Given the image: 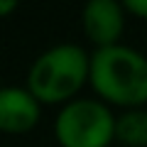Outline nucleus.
<instances>
[{
    "instance_id": "1",
    "label": "nucleus",
    "mask_w": 147,
    "mask_h": 147,
    "mask_svg": "<svg viewBox=\"0 0 147 147\" xmlns=\"http://www.w3.org/2000/svg\"><path fill=\"white\" fill-rule=\"evenodd\" d=\"M91 86L108 103L140 108L147 103V57L125 44L91 54Z\"/></svg>"
},
{
    "instance_id": "2",
    "label": "nucleus",
    "mask_w": 147,
    "mask_h": 147,
    "mask_svg": "<svg viewBox=\"0 0 147 147\" xmlns=\"http://www.w3.org/2000/svg\"><path fill=\"white\" fill-rule=\"evenodd\" d=\"M91 79V57L79 44H57L34 59L27 88L39 103H64Z\"/></svg>"
},
{
    "instance_id": "3",
    "label": "nucleus",
    "mask_w": 147,
    "mask_h": 147,
    "mask_svg": "<svg viewBox=\"0 0 147 147\" xmlns=\"http://www.w3.org/2000/svg\"><path fill=\"white\" fill-rule=\"evenodd\" d=\"M118 118L108 105L93 98L69 100L54 120V135L61 147H108L115 137Z\"/></svg>"
},
{
    "instance_id": "4",
    "label": "nucleus",
    "mask_w": 147,
    "mask_h": 147,
    "mask_svg": "<svg viewBox=\"0 0 147 147\" xmlns=\"http://www.w3.org/2000/svg\"><path fill=\"white\" fill-rule=\"evenodd\" d=\"M123 27V5H118L115 0H91L84 7V32L98 49L118 44Z\"/></svg>"
},
{
    "instance_id": "5",
    "label": "nucleus",
    "mask_w": 147,
    "mask_h": 147,
    "mask_svg": "<svg viewBox=\"0 0 147 147\" xmlns=\"http://www.w3.org/2000/svg\"><path fill=\"white\" fill-rule=\"evenodd\" d=\"M39 120V100L30 88L5 86L0 91V127L5 132H27Z\"/></svg>"
},
{
    "instance_id": "6",
    "label": "nucleus",
    "mask_w": 147,
    "mask_h": 147,
    "mask_svg": "<svg viewBox=\"0 0 147 147\" xmlns=\"http://www.w3.org/2000/svg\"><path fill=\"white\" fill-rule=\"evenodd\" d=\"M115 137L127 147H147V110L132 108L118 115Z\"/></svg>"
},
{
    "instance_id": "7",
    "label": "nucleus",
    "mask_w": 147,
    "mask_h": 147,
    "mask_svg": "<svg viewBox=\"0 0 147 147\" xmlns=\"http://www.w3.org/2000/svg\"><path fill=\"white\" fill-rule=\"evenodd\" d=\"M125 7L132 12V15L147 17V0H125Z\"/></svg>"
},
{
    "instance_id": "8",
    "label": "nucleus",
    "mask_w": 147,
    "mask_h": 147,
    "mask_svg": "<svg viewBox=\"0 0 147 147\" xmlns=\"http://www.w3.org/2000/svg\"><path fill=\"white\" fill-rule=\"evenodd\" d=\"M15 7H17L15 0H0V15H7V12L15 10Z\"/></svg>"
}]
</instances>
